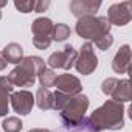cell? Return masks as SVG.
<instances>
[{
    "label": "cell",
    "instance_id": "cell-1",
    "mask_svg": "<svg viewBox=\"0 0 132 132\" xmlns=\"http://www.w3.org/2000/svg\"><path fill=\"white\" fill-rule=\"evenodd\" d=\"M82 124L90 132L120 130L124 126V106L113 100H107L87 120H84Z\"/></svg>",
    "mask_w": 132,
    "mask_h": 132
},
{
    "label": "cell",
    "instance_id": "cell-2",
    "mask_svg": "<svg viewBox=\"0 0 132 132\" xmlns=\"http://www.w3.org/2000/svg\"><path fill=\"white\" fill-rule=\"evenodd\" d=\"M45 69V61L39 56H23V59L11 70L8 78L14 87H31L34 86L37 75Z\"/></svg>",
    "mask_w": 132,
    "mask_h": 132
},
{
    "label": "cell",
    "instance_id": "cell-3",
    "mask_svg": "<svg viewBox=\"0 0 132 132\" xmlns=\"http://www.w3.org/2000/svg\"><path fill=\"white\" fill-rule=\"evenodd\" d=\"M110 23L104 16H87L81 17L76 22V33L78 36L89 39V40H96L104 34L110 33Z\"/></svg>",
    "mask_w": 132,
    "mask_h": 132
},
{
    "label": "cell",
    "instance_id": "cell-4",
    "mask_svg": "<svg viewBox=\"0 0 132 132\" xmlns=\"http://www.w3.org/2000/svg\"><path fill=\"white\" fill-rule=\"evenodd\" d=\"M89 109V98L82 93L72 96L70 103L61 110V121L67 127H76L86 120V112Z\"/></svg>",
    "mask_w": 132,
    "mask_h": 132
},
{
    "label": "cell",
    "instance_id": "cell-5",
    "mask_svg": "<svg viewBox=\"0 0 132 132\" xmlns=\"http://www.w3.org/2000/svg\"><path fill=\"white\" fill-rule=\"evenodd\" d=\"M53 22L48 17H37L31 23V33H33V45L37 50H47L51 45V31H53Z\"/></svg>",
    "mask_w": 132,
    "mask_h": 132
},
{
    "label": "cell",
    "instance_id": "cell-6",
    "mask_svg": "<svg viewBox=\"0 0 132 132\" xmlns=\"http://www.w3.org/2000/svg\"><path fill=\"white\" fill-rule=\"evenodd\" d=\"M73 67L78 70V73H81L84 76L92 75L96 70V67H98V56L95 54V47H93L92 42H86V44L81 45L78 57L75 61Z\"/></svg>",
    "mask_w": 132,
    "mask_h": 132
},
{
    "label": "cell",
    "instance_id": "cell-7",
    "mask_svg": "<svg viewBox=\"0 0 132 132\" xmlns=\"http://www.w3.org/2000/svg\"><path fill=\"white\" fill-rule=\"evenodd\" d=\"M78 57V51L72 47V45H65L64 50L61 51H54L50 54L47 64L50 65V69H64V70H70L73 65H75V61Z\"/></svg>",
    "mask_w": 132,
    "mask_h": 132
},
{
    "label": "cell",
    "instance_id": "cell-8",
    "mask_svg": "<svg viewBox=\"0 0 132 132\" xmlns=\"http://www.w3.org/2000/svg\"><path fill=\"white\" fill-rule=\"evenodd\" d=\"M110 25L117 27H124L132 20V3L130 2H121V3H113L110 5L107 11V17Z\"/></svg>",
    "mask_w": 132,
    "mask_h": 132
},
{
    "label": "cell",
    "instance_id": "cell-9",
    "mask_svg": "<svg viewBox=\"0 0 132 132\" xmlns=\"http://www.w3.org/2000/svg\"><path fill=\"white\" fill-rule=\"evenodd\" d=\"M10 104L19 115H28L34 104V96L28 90H19L10 95Z\"/></svg>",
    "mask_w": 132,
    "mask_h": 132
},
{
    "label": "cell",
    "instance_id": "cell-10",
    "mask_svg": "<svg viewBox=\"0 0 132 132\" xmlns=\"http://www.w3.org/2000/svg\"><path fill=\"white\" fill-rule=\"evenodd\" d=\"M54 87H56V90L69 95V96H76V95H79L82 92L81 81L76 76L70 75V73H64V75L56 76Z\"/></svg>",
    "mask_w": 132,
    "mask_h": 132
},
{
    "label": "cell",
    "instance_id": "cell-11",
    "mask_svg": "<svg viewBox=\"0 0 132 132\" xmlns=\"http://www.w3.org/2000/svg\"><path fill=\"white\" fill-rule=\"evenodd\" d=\"M100 8H101L100 0H73V2H70V5H69L70 13L78 19L93 16Z\"/></svg>",
    "mask_w": 132,
    "mask_h": 132
},
{
    "label": "cell",
    "instance_id": "cell-12",
    "mask_svg": "<svg viewBox=\"0 0 132 132\" xmlns=\"http://www.w3.org/2000/svg\"><path fill=\"white\" fill-rule=\"evenodd\" d=\"M129 67H130V47L127 44L121 45L112 61V69L115 73L118 75H124L129 72Z\"/></svg>",
    "mask_w": 132,
    "mask_h": 132
},
{
    "label": "cell",
    "instance_id": "cell-13",
    "mask_svg": "<svg viewBox=\"0 0 132 132\" xmlns=\"http://www.w3.org/2000/svg\"><path fill=\"white\" fill-rule=\"evenodd\" d=\"M110 96L117 103H121V104L129 103L130 101V82H129V79H118Z\"/></svg>",
    "mask_w": 132,
    "mask_h": 132
},
{
    "label": "cell",
    "instance_id": "cell-14",
    "mask_svg": "<svg viewBox=\"0 0 132 132\" xmlns=\"http://www.w3.org/2000/svg\"><path fill=\"white\" fill-rule=\"evenodd\" d=\"M2 54H3V57L8 64H16L17 65L23 59V48L19 44L11 42V44L5 45V48L2 50Z\"/></svg>",
    "mask_w": 132,
    "mask_h": 132
},
{
    "label": "cell",
    "instance_id": "cell-15",
    "mask_svg": "<svg viewBox=\"0 0 132 132\" xmlns=\"http://www.w3.org/2000/svg\"><path fill=\"white\" fill-rule=\"evenodd\" d=\"M34 103L37 104L39 109L42 110H50L53 109V93L48 90V89H37L36 92V96H34Z\"/></svg>",
    "mask_w": 132,
    "mask_h": 132
},
{
    "label": "cell",
    "instance_id": "cell-16",
    "mask_svg": "<svg viewBox=\"0 0 132 132\" xmlns=\"http://www.w3.org/2000/svg\"><path fill=\"white\" fill-rule=\"evenodd\" d=\"M72 34V30L69 25L65 23H56L53 25V31H51V40H56V42H64L67 37H70Z\"/></svg>",
    "mask_w": 132,
    "mask_h": 132
},
{
    "label": "cell",
    "instance_id": "cell-17",
    "mask_svg": "<svg viewBox=\"0 0 132 132\" xmlns=\"http://www.w3.org/2000/svg\"><path fill=\"white\" fill-rule=\"evenodd\" d=\"M56 73L51 70V69H44L39 75H37V79H39V82H40V86L44 87V89H48V87H51V86H54V81H56Z\"/></svg>",
    "mask_w": 132,
    "mask_h": 132
},
{
    "label": "cell",
    "instance_id": "cell-18",
    "mask_svg": "<svg viewBox=\"0 0 132 132\" xmlns=\"http://www.w3.org/2000/svg\"><path fill=\"white\" fill-rule=\"evenodd\" d=\"M2 127H3L5 132H20L22 127H23V123L17 117H8V118L3 120Z\"/></svg>",
    "mask_w": 132,
    "mask_h": 132
},
{
    "label": "cell",
    "instance_id": "cell-19",
    "mask_svg": "<svg viewBox=\"0 0 132 132\" xmlns=\"http://www.w3.org/2000/svg\"><path fill=\"white\" fill-rule=\"evenodd\" d=\"M70 100H72V96H69V95H65V93L56 90L53 93V109L57 110V112H61L65 106L70 103Z\"/></svg>",
    "mask_w": 132,
    "mask_h": 132
},
{
    "label": "cell",
    "instance_id": "cell-20",
    "mask_svg": "<svg viewBox=\"0 0 132 132\" xmlns=\"http://www.w3.org/2000/svg\"><path fill=\"white\" fill-rule=\"evenodd\" d=\"M34 5H36L34 0H20V2H19V0H16V2H14L16 10L20 11V13H23V14L31 13V11L34 10Z\"/></svg>",
    "mask_w": 132,
    "mask_h": 132
},
{
    "label": "cell",
    "instance_id": "cell-21",
    "mask_svg": "<svg viewBox=\"0 0 132 132\" xmlns=\"http://www.w3.org/2000/svg\"><path fill=\"white\" fill-rule=\"evenodd\" d=\"M10 110V93L0 89V117H5Z\"/></svg>",
    "mask_w": 132,
    "mask_h": 132
},
{
    "label": "cell",
    "instance_id": "cell-22",
    "mask_svg": "<svg viewBox=\"0 0 132 132\" xmlns=\"http://www.w3.org/2000/svg\"><path fill=\"white\" fill-rule=\"evenodd\" d=\"M112 44H113V37H112L110 33H109V34H104V36H101L100 39L95 40V45H96L100 50H103V51L109 50V48L112 47Z\"/></svg>",
    "mask_w": 132,
    "mask_h": 132
},
{
    "label": "cell",
    "instance_id": "cell-23",
    "mask_svg": "<svg viewBox=\"0 0 132 132\" xmlns=\"http://www.w3.org/2000/svg\"><path fill=\"white\" fill-rule=\"evenodd\" d=\"M117 82H118L117 78H107V79H104L103 84H101V92H103L104 95L110 96L112 92H113V89H115V86H117Z\"/></svg>",
    "mask_w": 132,
    "mask_h": 132
},
{
    "label": "cell",
    "instance_id": "cell-24",
    "mask_svg": "<svg viewBox=\"0 0 132 132\" xmlns=\"http://www.w3.org/2000/svg\"><path fill=\"white\" fill-rule=\"evenodd\" d=\"M0 89H3L5 92L11 93L14 90V84H13V81L8 76H0Z\"/></svg>",
    "mask_w": 132,
    "mask_h": 132
},
{
    "label": "cell",
    "instance_id": "cell-25",
    "mask_svg": "<svg viewBox=\"0 0 132 132\" xmlns=\"http://www.w3.org/2000/svg\"><path fill=\"white\" fill-rule=\"evenodd\" d=\"M48 6H50V0H39L34 5V11L36 13H44Z\"/></svg>",
    "mask_w": 132,
    "mask_h": 132
},
{
    "label": "cell",
    "instance_id": "cell-26",
    "mask_svg": "<svg viewBox=\"0 0 132 132\" xmlns=\"http://www.w3.org/2000/svg\"><path fill=\"white\" fill-rule=\"evenodd\" d=\"M6 65H8V62L5 61V57H3V54H2V51H0V72L5 70V69H6Z\"/></svg>",
    "mask_w": 132,
    "mask_h": 132
},
{
    "label": "cell",
    "instance_id": "cell-27",
    "mask_svg": "<svg viewBox=\"0 0 132 132\" xmlns=\"http://www.w3.org/2000/svg\"><path fill=\"white\" fill-rule=\"evenodd\" d=\"M28 132H51V130H48V129H31Z\"/></svg>",
    "mask_w": 132,
    "mask_h": 132
},
{
    "label": "cell",
    "instance_id": "cell-28",
    "mask_svg": "<svg viewBox=\"0 0 132 132\" xmlns=\"http://www.w3.org/2000/svg\"><path fill=\"white\" fill-rule=\"evenodd\" d=\"M5 6H6V2H5V0H0V10L5 8Z\"/></svg>",
    "mask_w": 132,
    "mask_h": 132
},
{
    "label": "cell",
    "instance_id": "cell-29",
    "mask_svg": "<svg viewBox=\"0 0 132 132\" xmlns=\"http://www.w3.org/2000/svg\"><path fill=\"white\" fill-rule=\"evenodd\" d=\"M0 20H2V11H0Z\"/></svg>",
    "mask_w": 132,
    "mask_h": 132
}]
</instances>
